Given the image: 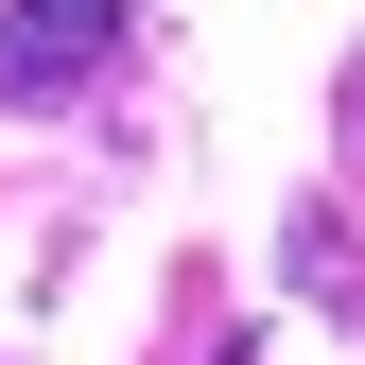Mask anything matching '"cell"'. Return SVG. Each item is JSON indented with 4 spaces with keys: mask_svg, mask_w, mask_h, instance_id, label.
Returning <instances> with one entry per match:
<instances>
[{
    "mask_svg": "<svg viewBox=\"0 0 365 365\" xmlns=\"http://www.w3.org/2000/svg\"><path fill=\"white\" fill-rule=\"evenodd\" d=\"M122 35H140V0H0V105H87V87L122 70Z\"/></svg>",
    "mask_w": 365,
    "mask_h": 365,
    "instance_id": "cell-1",
    "label": "cell"
}]
</instances>
